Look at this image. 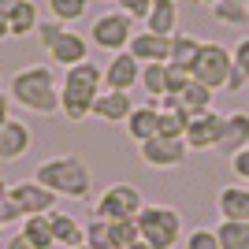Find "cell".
<instances>
[{"instance_id": "6da1fadb", "label": "cell", "mask_w": 249, "mask_h": 249, "mask_svg": "<svg viewBox=\"0 0 249 249\" xmlns=\"http://www.w3.org/2000/svg\"><path fill=\"white\" fill-rule=\"evenodd\" d=\"M8 97L15 104H22L26 112L52 119L60 112V78L52 74L49 63H26V67H19L11 74Z\"/></svg>"}, {"instance_id": "7a4b0ae2", "label": "cell", "mask_w": 249, "mask_h": 249, "mask_svg": "<svg viewBox=\"0 0 249 249\" xmlns=\"http://www.w3.org/2000/svg\"><path fill=\"white\" fill-rule=\"evenodd\" d=\"M104 89V67L93 60L67 67L60 74V115L67 123H82L86 115H93V101Z\"/></svg>"}, {"instance_id": "3957f363", "label": "cell", "mask_w": 249, "mask_h": 249, "mask_svg": "<svg viewBox=\"0 0 249 249\" xmlns=\"http://www.w3.org/2000/svg\"><path fill=\"white\" fill-rule=\"evenodd\" d=\"M34 178L49 186L56 197H71V201H86L93 194V171L86 167L82 156H45L41 164L34 167Z\"/></svg>"}, {"instance_id": "277c9868", "label": "cell", "mask_w": 249, "mask_h": 249, "mask_svg": "<svg viewBox=\"0 0 249 249\" xmlns=\"http://www.w3.org/2000/svg\"><path fill=\"white\" fill-rule=\"evenodd\" d=\"M134 223H138L142 242L153 249H175L178 238H182V216L171 205H145Z\"/></svg>"}, {"instance_id": "5b68a950", "label": "cell", "mask_w": 249, "mask_h": 249, "mask_svg": "<svg viewBox=\"0 0 249 249\" xmlns=\"http://www.w3.org/2000/svg\"><path fill=\"white\" fill-rule=\"evenodd\" d=\"M145 208V197L134 182H112L104 186V194L93 201V216L97 219H138V212Z\"/></svg>"}, {"instance_id": "8992f818", "label": "cell", "mask_w": 249, "mask_h": 249, "mask_svg": "<svg viewBox=\"0 0 249 249\" xmlns=\"http://www.w3.org/2000/svg\"><path fill=\"white\" fill-rule=\"evenodd\" d=\"M231 74H234V56H231L227 45H216V41L201 45V56L194 63V78L205 82L208 89H227Z\"/></svg>"}, {"instance_id": "52a82bcc", "label": "cell", "mask_w": 249, "mask_h": 249, "mask_svg": "<svg viewBox=\"0 0 249 249\" xmlns=\"http://www.w3.org/2000/svg\"><path fill=\"white\" fill-rule=\"evenodd\" d=\"M130 15H123V11H104V15H97L93 26H89V45L93 49H104V52H123L126 45H130V37H134V26H130Z\"/></svg>"}, {"instance_id": "ba28073f", "label": "cell", "mask_w": 249, "mask_h": 249, "mask_svg": "<svg viewBox=\"0 0 249 249\" xmlns=\"http://www.w3.org/2000/svg\"><path fill=\"white\" fill-rule=\"evenodd\" d=\"M138 153H142V164H145V167H153V171H171V167H182V164H186L190 149H186L182 138L156 134V138H149V142H142Z\"/></svg>"}, {"instance_id": "9c48e42d", "label": "cell", "mask_w": 249, "mask_h": 249, "mask_svg": "<svg viewBox=\"0 0 249 249\" xmlns=\"http://www.w3.org/2000/svg\"><path fill=\"white\" fill-rule=\"evenodd\" d=\"M8 197L15 201V208L22 212V219H26V216H49V212H56V194H52L49 186H41L37 178H19V182H11Z\"/></svg>"}, {"instance_id": "30bf717a", "label": "cell", "mask_w": 249, "mask_h": 249, "mask_svg": "<svg viewBox=\"0 0 249 249\" xmlns=\"http://www.w3.org/2000/svg\"><path fill=\"white\" fill-rule=\"evenodd\" d=\"M223 123H227V115H219L216 108L205 115H194L186 126V149L190 153H212V149L223 145Z\"/></svg>"}, {"instance_id": "8fae6325", "label": "cell", "mask_w": 249, "mask_h": 249, "mask_svg": "<svg viewBox=\"0 0 249 249\" xmlns=\"http://www.w3.org/2000/svg\"><path fill=\"white\" fill-rule=\"evenodd\" d=\"M138 82H142V63H138L126 49L123 52H112V60L104 63V89L130 93Z\"/></svg>"}, {"instance_id": "7c38bea8", "label": "cell", "mask_w": 249, "mask_h": 249, "mask_svg": "<svg viewBox=\"0 0 249 249\" xmlns=\"http://www.w3.org/2000/svg\"><path fill=\"white\" fill-rule=\"evenodd\" d=\"M30 145H34V130L26 126V119H8V123L0 126V160L4 164L26 156Z\"/></svg>"}, {"instance_id": "4fadbf2b", "label": "cell", "mask_w": 249, "mask_h": 249, "mask_svg": "<svg viewBox=\"0 0 249 249\" xmlns=\"http://www.w3.org/2000/svg\"><path fill=\"white\" fill-rule=\"evenodd\" d=\"M123 126H126V134H130L134 145H142V142L156 138V134H160V101L134 104V112H130V119H126Z\"/></svg>"}, {"instance_id": "5bb4252c", "label": "cell", "mask_w": 249, "mask_h": 249, "mask_svg": "<svg viewBox=\"0 0 249 249\" xmlns=\"http://www.w3.org/2000/svg\"><path fill=\"white\" fill-rule=\"evenodd\" d=\"M126 52H130L142 67H145V63H167V56H171V37L138 30L134 37H130V45H126Z\"/></svg>"}, {"instance_id": "9a60e30c", "label": "cell", "mask_w": 249, "mask_h": 249, "mask_svg": "<svg viewBox=\"0 0 249 249\" xmlns=\"http://www.w3.org/2000/svg\"><path fill=\"white\" fill-rule=\"evenodd\" d=\"M130 112H134V101L130 93H119V89H101L93 101V119L101 123H126Z\"/></svg>"}, {"instance_id": "2e32d148", "label": "cell", "mask_w": 249, "mask_h": 249, "mask_svg": "<svg viewBox=\"0 0 249 249\" xmlns=\"http://www.w3.org/2000/svg\"><path fill=\"white\" fill-rule=\"evenodd\" d=\"M190 119H194V115L186 112L182 97H175V93L160 97V134L164 138H186Z\"/></svg>"}, {"instance_id": "e0dca14e", "label": "cell", "mask_w": 249, "mask_h": 249, "mask_svg": "<svg viewBox=\"0 0 249 249\" xmlns=\"http://www.w3.org/2000/svg\"><path fill=\"white\" fill-rule=\"evenodd\" d=\"M86 49H89V45H86L82 34L63 30L60 37H56V45H52V49H45V52L56 60V67H78V63L89 60V56H86Z\"/></svg>"}, {"instance_id": "ac0fdd59", "label": "cell", "mask_w": 249, "mask_h": 249, "mask_svg": "<svg viewBox=\"0 0 249 249\" xmlns=\"http://www.w3.org/2000/svg\"><path fill=\"white\" fill-rule=\"evenodd\" d=\"M49 223H52V238L60 249H74V246H86V223L74 219L71 212H49Z\"/></svg>"}, {"instance_id": "d6986e66", "label": "cell", "mask_w": 249, "mask_h": 249, "mask_svg": "<svg viewBox=\"0 0 249 249\" xmlns=\"http://www.w3.org/2000/svg\"><path fill=\"white\" fill-rule=\"evenodd\" d=\"M216 212L219 219H249V186L246 182H231L216 194Z\"/></svg>"}, {"instance_id": "ffe728a7", "label": "cell", "mask_w": 249, "mask_h": 249, "mask_svg": "<svg viewBox=\"0 0 249 249\" xmlns=\"http://www.w3.org/2000/svg\"><path fill=\"white\" fill-rule=\"evenodd\" d=\"M145 30L160 37L178 34V0H153V11L145 15Z\"/></svg>"}, {"instance_id": "44dd1931", "label": "cell", "mask_w": 249, "mask_h": 249, "mask_svg": "<svg viewBox=\"0 0 249 249\" xmlns=\"http://www.w3.org/2000/svg\"><path fill=\"white\" fill-rule=\"evenodd\" d=\"M201 45H205V41H197L194 34H175V37H171V56H167V67L194 74V63H197V56H201Z\"/></svg>"}, {"instance_id": "7402d4cb", "label": "cell", "mask_w": 249, "mask_h": 249, "mask_svg": "<svg viewBox=\"0 0 249 249\" xmlns=\"http://www.w3.org/2000/svg\"><path fill=\"white\" fill-rule=\"evenodd\" d=\"M246 145H249V112H231L227 123H223V145H219V153L231 160Z\"/></svg>"}, {"instance_id": "603a6c76", "label": "cell", "mask_w": 249, "mask_h": 249, "mask_svg": "<svg viewBox=\"0 0 249 249\" xmlns=\"http://www.w3.org/2000/svg\"><path fill=\"white\" fill-rule=\"evenodd\" d=\"M8 22H11V37H26V34H37V26H41V11H37L34 0H22L19 8L8 15Z\"/></svg>"}, {"instance_id": "cb8c5ba5", "label": "cell", "mask_w": 249, "mask_h": 249, "mask_svg": "<svg viewBox=\"0 0 249 249\" xmlns=\"http://www.w3.org/2000/svg\"><path fill=\"white\" fill-rule=\"evenodd\" d=\"M182 104H186V112L190 115H205L212 112V101H216V89H208L205 82H197V78H190V86L182 89Z\"/></svg>"}, {"instance_id": "d4e9b609", "label": "cell", "mask_w": 249, "mask_h": 249, "mask_svg": "<svg viewBox=\"0 0 249 249\" xmlns=\"http://www.w3.org/2000/svg\"><path fill=\"white\" fill-rule=\"evenodd\" d=\"M142 89H145L149 101H160V97H167V63H145L142 67Z\"/></svg>"}, {"instance_id": "484cf974", "label": "cell", "mask_w": 249, "mask_h": 249, "mask_svg": "<svg viewBox=\"0 0 249 249\" xmlns=\"http://www.w3.org/2000/svg\"><path fill=\"white\" fill-rule=\"evenodd\" d=\"M216 234L223 249H249V219H223Z\"/></svg>"}, {"instance_id": "4316f807", "label": "cell", "mask_w": 249, "mask_h": 249, "mask_svg": "<svg viewBox=\"0 0 249 249\" xmlns=\"http://www.w3.org/2000/svg\"><path fill=\"white\" fill-rule=\"evenodd\" d=\"M19 231L26 234V238H30V246H34V249H52V246H56V238H52V223H49V216H26Z\"/></svg>"}, {"instance_id": "83f0119b", "label": "cell", "mask_w": 249, "mask_h": 249, "mask_svg": "<svg viewBox=\"0 0 249 249\" xmlns=\"http://www.w3.org/2000/svg\"><path fill=\"white\" fill-rule=\"evenodd\" d=\"M212 19L219 26H246L249 22V4L242 0H219L216 8H212Z\"/></svg>"}, {"instance_id": "f1b7e54d", "label": "cell", "mask_w": 249, "mask_h": 249, "mask_svg": "<svg viewBox=\"0 0 249 249\" xmlns=\"http://www.w3.org/2000/svg\"><path fill=\"white\" fill-rule=\"evenodd\" d=\"M86 11H89V0H49V15H52V19H60L63 26L86 19Z\"/></svg>"}, {"instance_id": "f546056e", "label": "cell", "mask_w": 249, "mask_h": 249, "mask_svg": "<svg viewBox=\"0 0 249 249\" xmlns=\"http://www.w3.org/2000/svg\"><path fill=\"white\" fill-rule=\"evenodd\" d=\"M86 246H89V249H115V242H112V223L93 216L89 223H86Z\"/></svg>"}, {"instance_id": "4dcf8cb0", "label": "cell", "mask_w": 249, "mask_h": 249, "mask_svg": "<svg viewBox=\"0 0 249 249\" xmlns=\"http://www.w3.org/2000/svg\"><path fill=\"white\" fill-rule=\"evenodd\" d=\"M108 223H112V219H108ZM138 238H142V234H138V223H134V219H115V223H112V242H115V249L134 246Z\"/></svg>"}, {"instance_id": "1f68e13d", "label": "cell", "mask_w": 249, "mask_h": 249, "mask_svg": "<svg viewBox=\"0 0 249 249\" xmlns=\"http://www.w3.org/2000/svg\"><path fill=\"white\" fill-rule=\"evenodd\" d=\"M182 249H223V246H219L216 227H197V231H190V234H186Z\"/></svg>"}, {"instance_id": "d6a6232c", "label": "cell", "mask_w": 249, "mask_h": 249, "mask_svg": "<svg viewBox=\"0 0 249 249\" xmlns=\"http://www.w3.org/2000/svg\"><path fill=\"white\" fill-rule=\"evenodd\" d=\"M63 30H67V26H63L60 19H52V15H49V19H41V26H37V37H41L45 49H52V45H56V37H60Z\"/></svg>"}, {"instance_id": "836d02e7", "label": "cell", "mask_w": 249, "mask_h": 249, "mask_svg": "<svg viewBox=\"0 0 249 249\" xmlns=\"http://www.w3.org/2000/svg\"><path fill=\"white\" fill-rule=\"evenodd\" d=\"M115 8L123 11V15H130V19L145 22V15L153 11V0H115Z\"/></svg>"}, {"instance_id": "e575fe53", "label": "cell", "mask_w": 249, "mask_h": 249, "mask_svg": "<svg viewBox=\"0 0 249 249\" xmlns=\"http://www.w3.org/2000/svg\"><path fill=\"white\" fill-rule=\"evenodd\" d=\"M231 171H234V178H238V182H246V186H249V145L238 149V153L231 156Z\"/></svg>"}, {"instance_id": "d590c367", "label": "cell", "mask_w": 249, "mask_h": 249, "mask_svg": "<svg viewBox=\"0 0 249 249\" xmlns=\"http://www.w3.org/2000/svg\"><path fill=\"white\" fill-rule=\"evenodd\" d=\"M231 56H234V67H238L242 74L249 78V37H242V41H234V49H231Z\"/></svg>"}, {"instance_id": "8d00e7d4", "label": "cell", "mask_w": 249, "mask_h": 249, "mask_svg": "<svg viewBox=\"0 0 249 249\" xmlns=\"http://www.w3.org/2000/svg\"><path fill=\"white\" fill-rule=\"evenodd\" d=\"M190 78H194V74H186V71H175V67H167V93H182V89H186L190 86Z\"/></svg>"}, {"instance_id": "74e56055", "label": "cell", "mask_w": 249, "mask_h": 249, "mask_svg": "<svg viewBox=\"0 0 249 249\" xmlns=\"http://www.w3.org/2000/svg\"><path fill=\"white\" fill-rule=\"evenodd\" d=\"M4 249H34V246H30V238H26L22 231H15V234H11V238L4 242Z\"/></svg>"}, {"instance_id": "f35d334b", "label": "cell", "mask_w": 249, "mask_h": 249, "mask_svg": "<svg viewBox=\"0 0 249 249\" xmlns=\"http://www.w3.org/2000/svg\"><path fill=\"white\" fill-rule=\"evenodd\" d=\"M246 82H249V78H246V74L238 71V67H234V74H231V78H227V93H238V89H242V86H246Z\"/></svg>"}, {"instance_id": "ab89813d", "label": "cell", "mask_w": 249, "mask_h": 249, "mask_svg": "<svg viewBox=\"0 0 249 249\" xmlns=\"http://www.w3.org/2000/svg\"><path fill=\"white\" fill-rule=\"evenodd\" d=\"M11 119V97L8 93H0V126Z\"/></svg>"}, {"instance_id": "60d3db41", "label": "cell", "mask_w": 249, "mask_h": 249, "mask_svg": "<svg viewBox=\"0 0 249 249\" xmlns=\"http://www.w3.org/2000/svg\"><path fill=\"white\" fill-rule=\"evenodd\" d=\"M19 4H22V0H0V15H11Z\"/></svg>"}, {"instance_id": "b9f144b4", "label": "cell", "mask_w": 249, "mask_h": 249, "mask_svg": "<svg viewBox=\"0 0 249 249\" xmlns=\"http://www.w3.org/2000/svg\"><path fill=\"white\" fill-rule=\"evenodd\" d=\"M4 37H11V22H8V15H0V41Z\"/></svg>"}, {"instance_id": "7bdbcfd3", "label": "cell", "mask_w": 249, "mask_h": 249, "mask_svg": "<svg viewBox=\"0 0 249 249\" xmlns=\"http://www.w3.org/2000/svg\"><path fill=\"white\" fill-rule=\"evenodd\" d=\"M126 249H153V246H145V242L138 238V242H134V246H126Z\"/></svg>"}, {"instance_id": "ee69618b", "label": "cell", "mask_w": 249, "mask_h": 249, "mask_svg": "<svg viewBox=\"0 0 249 249\" xmlns=\"http://www.w3.org/2000/svg\"><path fill=\"white\" fill-rule=\"evenodd\" d=\"M8 186H11V182H4V178H0V197H4V194H8Z\"/></svg>"}, {"instance_id": "f6af8a7d", "label": "cell", "mask_w": 249, "mask_h": 249, "mask_svg": "<svg viewBox=\"0 0 249 249\" xmlns=\"http://www.w3.org/2000/svg\"><path fill=\"white\" fill-rule=\"evenodd\" d=\"M197 4H208V8H216V4H219V0H197Z\"/></svg>"}, {"instance_id": "bcb514c9", "label": "cell", "mask_w": 249, "mask_h": 249, "mask_svg": "<svg viewBox=\"0 0 249 249\" xmlns=\"http://www.w3.org/2000/svg\"><path fill=\"white\" fill-rule=\"evenodd\" d=\"M0 242H8V234H4V223H0Z\"/></svg>"}, {"instance_id": "7dc6e473", "label": "cell", "mask_w": 249, "mask_h": 249, "mask_svg": "<svg viewBox=\"0 0 249 249\" xmlns=\"http://www.w3.org/2000/svg\"><path fill=\"white\" fill-rule=\"evenodd\" d=\"M74 249H89V246H74Z\"/></svg>"}, {"instance_id": "c3c4849f", "label": "cell", "mask_w": 249, "mask_h": 249, "mask_svg": "<svg viewBox=\"0 0 249 249\" xmlns=\"http://www.w3.org/2000/svg\"><path fill=\"white\" fill-rule=\"evenodd\" d=\"M242 4H249V0H242Z\"/></svg>"}]
</instances>
